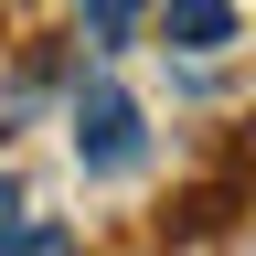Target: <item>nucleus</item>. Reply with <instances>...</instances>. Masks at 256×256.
<instances>
[{
	"label": "nucleus",
	"mask_w": 256,
	"mask_h": 256,
	"mask_svg": "<svg viewBox=\"0 0 256 256\" xmlns=\"http://www.w3.org/2000/svg\"><path fill=\"white\" fill-rule=\"evenodd\" d=\"M75 160H86L96 182H128L150 160V128H139V107H128L118 86H86L75 96Z\"/></svg>",
	"instance_id": "1"
},
{
	"label": "nucleus",
	"mask_w": 256,
	"mask_h": 256,
	"mask_svg": "<svg viewBox=\"0 0 256 256\" xmlns=\"http://www.w3.org/2000/svg\"><path fill=\"white\" fill-rule=\"evenodd\" d=\"M160 22H171V43H182V54H224L246 11H235V0H171Z\"/></svg>",
	"instance_id": "2"
},
{
	"label": "nucleus",
	"mask_w": 256,
	"mask_h": 256,
	"mask_svg": "<svg viewBox=\"0 0 256 256\" xmlns=\"http://www.w3.org/2000/svg\"><path fill=\"white\" fill-rule=\"evenodd\" d=\"M75 22H86V43H96V54H118L128 32L150 22V0H75Z\"/></svg>",
	"instance_id": "3"
}]
</instances>
